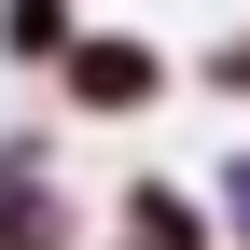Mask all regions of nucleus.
<instances>
[{
  "instance_id": "1",
  "label": "nucleus",
  "mask_w": 250,
  "mask_h": 250,
  "mask_svg": "<svg viewBox=\"0 0 250 250\" xmlns=\"http://www.w3.org/2000/svg\"><path fill=\"white\" fill-rule=\"evenodd\" d=\"M153 83H167L153 42H70V98H83V111H139Z\"/></svg>"
},
{
  "instance_id": "2",
  "label": "nucleus",
  "mask_w": 250,
  "mask_h": 250,
  "mask_svg": "<svg viewBox=\"0 0 250 250\" xmlns=\"http://www.w3.org/2000/svg\"><path fill=\"white\" fill-rule=\"evenodd\" d=\"M0 250H70V223H56L42 181H0Z\"/></svg>"
},
{
  "instance_id": "3",
  "label": "nucleus",
  "mask_w": 250,
  "mask_h": 250,
  "mask_svg": "<svg viewBox=\"0 0 250 250\" xmlns=\"http://www.w3.org/2000/svg\"><path fill=\"white\" fill-rule=\"evenodd\" d=\"M0 42L14 56H70V0H0Z\"/></svg>"
},
{
  "instance_id": "4",
  "label": "nucleus",
  "mask_w": 250,
  "mask_h": 250,
  "mask_svg": "<svg viewBox=\"0 0 250 250\" xmlns=\"http://www.w3.org/2000/svg\"><path fill=\"white\" fill-rule=\"evenodd\" d=\"M125 250H195V208L181 195H125Z\"/></svg>"
},
{
  "instance_id": "5",
  "label": "nucleus",
  "mask_w": 250,
  "mask_h": 250,
  "mask_svg": "<svg viewBox=\"0 0 250 250\" xmlns=\"http://www.w3.org/2000/svg\"><path fill=\"white\" fill-rule=\"evenodd\" d=\"M223 83H236V98H250V42H223Z\"/></svg>"
},
{
  "instance_id": "6",
  "label": "nucleus",
  "mask_w": 250,
  "mask_h": 250,
  "mask_svg": "<svg viewBox=\"0 0 250 250\" xmlns=\"http://www.w3.org/2000/svg\"><path fill=\"white\" fill-rule=\"evenodd\" d=\"M223 195H236V223H250V167H236V181H223Z\"/></svg>"
}]
</instances>
